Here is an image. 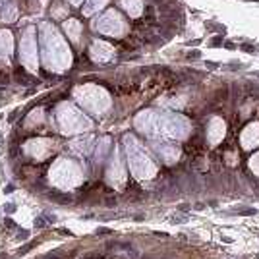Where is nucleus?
Listing matches in <instances>:
<instances>
[{
	"instance_id": "f257e3e1",
	"label": "nucleus",
	"mask_w": 259,
	"mask_h": 259,
	"mask_svg": "<svg viewBox=\"0 0 259 259\" xmlns=\"http://www.w3.org/2000/svg\"><path fill=\"white\" fill-rule=\"evenodd\" d=\"M41 47H43L45 68L51 72H66L72 66V53L60 31L51 22H43L41 27Z\"/></svg>"
},
{
	"instance_id": "f03ea898",
	"label": "nucleus",
	"mask_w": 259,
	"mask_h": 259,
	"mask_svg": "<svg viewBox=\"0 0 259 259\" xmlns=\"http://www.w3.org/2000/svg\"><path fill=\"white\" fill-rule=\"evenodd\" d=\"M124 147H126V155H128V164L130 170L136 178L140 180H149L157 174V166L151 161V157L145 153L141 147V143L132 134L124 136Z\"/></svg>"
},
{
	"instance_id": "7ed1b4c3",
	"label": "nucleus",
	"mask_w": 259,
	"mask_h": 259,
	"mask_svg": "<svg viewBox=\"0 0 259 259\" xmlns=\"http://www.w3.org/2000/svg\"><path fill=\"white\" fill-rule=\"evenodd\" d=\"M51 184L58 190H74L83 182V172L76 161L70 159H58L49 170Z\"/></svg>"
},
{
	"instance_id": "20e7f679",
	"label": "nucleus",
	"mask_w": 259,
	"mask_h": 259,
	"mask_svg": "<svg viewBox=\"0 0 259 259\" xmlns=\"http://www.w3.org/2000/svg\"><path fill=\"white\" fill-rule=\"evenodd\" d=\"M56 122L62 134H81L91 130L93 122L87 118L81 110H77L72 103H60L56 108Z\"/></svg>"
},
{
	"instance_id": "39448f33",
	"label": "nucleus",
	"mask_w": 259,
	"mask_h": 259,
	"mask_svg": "<svg viewBox=\"0 0 259 259\" xmlns=\"http://www.w3.org/2000/svg\"><path fill=\"white\" fill-rule=\"evenodd\" d=\"M74 99L77 101V105L85 108L87 112L93 114H101L110 107V97L108 93L99 85H79L74 91Z\"/></svg>"
},
{
	"instance_id": "423d86ee",
	"label": "nucleus",
	"mask_w": 259,
	"mask_h": 259,
	"mask_svg": "<svg viewBox=\"0 0 259 259\" xmlns=\"http://www.w3.org/2000/svg\"><path fill=\"white\" fill-rule=\"evenodd\" d=\"M192 124L182 114H159L157 112V136L168 138V140H186L190 136ZM155 136V138H157Z\"/></svg>"
},
{
	"instance_id": "0eeeda50",
	"label": "nucleus",
	"mask_w": 259,
	"mask_h": 259,
	"mask_svg": "<svg viewBox=\"0 0 259 259\" xmlns=\"http://www.w3.org/2000/svg\"><path fill=\"white\" fill-rule=\"evenodd\" d=\"M91 27L93 31H99L101 35H108V37H124L130 29L118 10H107L103 16L93 20Z\"/></svg>"
},
{
	"instance_id": "6e6552de",
	"label": "nucleus",
	"mask_w": 259,
	"mask_h": 259,
	"mask_svg": "<svg viewBox=\"0 0 259 259\" xmlns=\"http://www.w3.org/2000/svg\"><path fill=\"white\" fill-rule=\"evenodd\" d=\"M20 62L25 70L37 72L39 68V54H37V29L29 25L22 33V41H20Z\"/></svg>"
},
{
	"instance_id": "1a4fd4ad",
	"label": "nucleus",
	"mask_w": 259,
	"mask_h": 259,
	"mask_svg": "<svg viewBox=\"0 0 259 259\" xmlns=\"http://www.w3.org/2000/svg\"><path fill=\"white\" fill-rule=\"evenodd\" d=\"M107 182L114 188H122L126 182V170H124V164L120 159V151L114 147V151L110 155V161H108L107 168Z\"/></svg>"
},
{
	"instance_id": "9d476101",
	"label": "nucleus",
	"mask_w": 259,
	"mask_h": 259,
	"mask_svg": "<svg viewBox=\"0 0 259 259\" xmlns=\"http://www.w3.org/2000/svg\"><path fill=\"white\" fill-rule=\"evenodd\" d=\"M114 47L112 45L105 43V41H99L95 39L93 45H91V49H89V56H91V60L93 62H97V64H105V62H110L112 58H114Z\"/></svg>"
},
{
	"instance_id": "9b49d317",
	"label": "nucleus",
	"mask_w": 259,
	"mask_h": 259,
	"mask_svg": "<svg viewBox=\"0 0 259 259\" xmlns=\"http://www.w3.org/2000/svg\"><path fill=\"white\" fill-rule=\"evenodd\" d=\"M136 128L143 132L145 136L155 138L157 136V112L155 110H143L136 116Z\"/></svg>"
},
{
	"instance_id": "f8f14e48",
	"label": "nucleus",
	"mask_w": 259,
	"mask_h": 259,
	"mask_svg": "<svg viewBox=\"0 0 259 259\" xmlns=\"http://www.w3.org/2000/svg\"><path fill=\"white\" fill-rule=\"evenodd\" d=\"M151 147L159 153V157H162V161L168 162V164H172V162H176L180 159V149L174 143H166V141H159L157 138H153Z\"/></svg>"
},
{
	"instance_id": "ddd939ff",
	"label": "nucleus",
	"mask_w": 259,
	"mask_h": 259,
	"mask_svg": "<svg viewBox=\"0 0 259 259\" xmlns=\"http://www.w3.org/2000/svg\"><path fill=\"white\" fill-rule=\"evenodd\" d=\"M53 149H54V143L47 140H31L25 143V153L29 157H33V159H37V161L45 159Z\"/></svg>"
},
{
	"instance_id": "4468645a",
	"label": "nucleus",
	"mask_w": 259,
	"mask_h": 259,
	"mask_svg": "<svg viewBox=\"0 0 259 259\" xmlns=\"http://www.w3.org/2000/svg\"><path fill=\"white\" fill-rule=\"evenodd\" d=\"M20 16L16 0H0V23H14Z\"/></svg>"
},
{
	"instance_id": "2eb2a0df",
	"label": "nucleus",
	"mask_w": 259,
	"mask_h": 259,
	"mask_svg": "<svg viewBox=\"0 0 259 259\" xmlns=\"http://www.w3.org/2000/svg\"><path fill=\"white\" fill-rule=\"evenodd\" d=\"M14 53V35L8 29H0V62H10Z\"/></svg>"
},
{
	"instance_id": "dca6fc26",
	"label": "nucleus",
	"mask_w": 259,
	"mask_h": 259,
	"mask_svg": "<svg viewBox=\"0 0 259 259\" xmlns=\"http://www.w3.org/2000/svg\"><path fill=\"white\" fill-rule=\"evenodd\" d=\"M240 143H242L244 149H253V147H257L259 145V124L257 122H253V124H248V126H246V130H244L242 136H240Z\"/></svg>"
},
{
	"instance_id": "f3484780",
	"label": "nucleus",
	"mask_w": 259,
	"mask_h": 259,
	"mask_svg": "<svg viewBox=\"0 0 259 259\" xmlns=\"http://www.w3.org/2000/svg\"><path fill=\"white\" fill-rule=\"evenodd\" d=\"M225 132H227V126L221 118H211L209 122V128H207V140L211 145H217L221 143L223 138H225Z\"/></svg>"
},
{
	"instance_id": "a211bd4d",
	"label": "nucleus",
	"mask_w": 259,
	"mask_h": 259,
	"mask_svg": "<svg viewBox=\"0 0 259 259\" xmlns=\"http://www.w3.org/2000/svg\"><path fill=\"white\" fill-rule=\"evenodd\" d=\"M120 6V10H124L130 18H140L143 14V0H116Z\"/></svg>"
},
{
	"instance_id": "6ab92c4d",
	"label": "nucleus",
	"mask_w": 259,
	"mask_h": 259,
	"mask_svg": "<svg viewBox=\"0 0 259 259\" xmlns=\"http://www.w3.org/2000/svg\"><path fill=\"white\" fill-rule=\"evenodd\" d=\"M62 29H64V33L74 43H79V37L83 35V25H81V22H77V20H64L62 22Z\"/></svg>"
},
{
	"instance_id": "aec40b11",
	"label": "nucleus",
	"mask_w": 259,
	"mask_h": 259,
	"mask_svg": "<svg viewBox=\"0 0 259 259\" xmlns=\"http://www.w3.org/2000/svg\"><path fill=\"white\" fill-rule=\"evenodd\" d=\"M93 149V138L87 136V138H77L72 141V151L79 153V155H89Z\"/></svg>"
},
{
	"instance_id": "412c9836",
	"label": "nucleus",
	"mask_w": 259,
	"mask_h": 259,
	"mask_svg": "<svg viewBox=\"0 0 259 259\" xmlns=\"http://www.w3.org/2000/svg\"><path fill=\"white\" fill-rule=\"evenodd\" d=\"M108 4V0H87L85 8H83V16H93L99 10H103Z\"/></svg>"
},
{
	"instance_id": "4be33fe9",
	"label": "nucleus",
	"mask_w": 259,
	"mask_h": 259,
	"mask_svg": "<svg viewBox=\"0 0 259 259\" xmlns=\"http://www.w3.org/2000/svg\"><path fill=\"white\" fill-rule=\"evenodd\" d=\"M107 149H108V138H103V140H101V145H99V149H97V162H103Z\"/></svg>"
},
{
	"instance_id": "5701e85b",
	"label": "nucleus",
	"mask_w": 259,
	"mask_h": 259,
	"mask_svg": "<svg viewBox=\"0 0 259 259\" xmlns=\"http://www.w3.org/2000/svg\"><path fill=\"white\" fill-rule=\"evenodd\" d=\"M249 168H251V170L259 176V153H257V155H253V157L249 159Z\"/></svg>"
},
{
	"instance_id": "b1692460",
	"label": "nucleus",
	"mask_w": 259,
	"mask_h": 259,
	"mask_svg": "<svg viewBox=\"0 0 259 259\" xmlns=\"http://www.w3.org/2000/svg\"><path fill=\"white\" fill-rule=\"evenodd\" d=\"M66 2H70V4H72V6H79V4H81V2H83V0H66Z\"/></svg>"
}]
</instances>
